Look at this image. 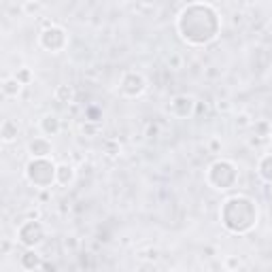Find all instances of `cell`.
Returning <instances> with one entry per match:
<instances>
[{"mask_svg":"<svg viewBox=\"0 0 272 272\" xmlns=\"http://www.w3.org/2000/svg\"><path fill=\"white\" fill-rule=\"evenodd\" d=\"M22 266L26 268V270H34V268H39V266H43V261H41V257H39V253L36 251H32V249H28L22 255Z\"/></svg>","mask_w":272,"mask_h":272,"instance_id":"4fadbf2b","label":"cell"},{"mask_svg":"<svg viewBox=\"0 0 272 272\" xmlns=\"http://www.w3.org/2000/svg\"><path fill=\"white\" fill-rule=\"evenodd\" d=\"M206 179L215 189H230L236 183L238 170L230 160H217L211 164V168H208Z\"/></svg>","mask_w":272,"mask_h":272,"instance_id":"277c9868","label":"cell"},{"mask_svg":"<svg viewBox=\"0 0 272 272\" xmlns=\"http://www.w3.org/2000/svg\"><path fill=\"white\" fill-rule=\"evenodd\" d=\"M147 259H153V261H156V259H158V251H156V249H151V251L147 253Z\"/></svg>","mask_w":272,"mask_h":272,"instance_id":"d4e9b609","label":"cell"},{"mask_svg":"<svg viewBox=\"0 0 272 272\" xmlns=\"http://www.w3.org/2000/svg\"><path fill=\"white\" fill-rule=\"evenodd\" d=\"M85 119L92 121V123L100 121V119H102V111H100L98 106H87V108H85Z\"/></svg>","mask_w":272,"mask_h":272,"instance_id":"e0dca14e","label":"cell"},{"mask_svg":"<svg viewBox=\"0 0 272 272\" xmlns=\"http://www.w3.org/2000/svg\"><path fill=\"white\" fill-rule=\"evenodd\" d=\"M17 134H20V125H17V121L5 119L3 125H0V136H3V141L5 143H13L17 139Z\"/></svg>","mask_w":272,"mask_h":272,"instance_id":"8fae6325","label":"cell"},{"mask_svg":"<svg viewBox=\"0 0 272 272\" xmlns=\"http://www.w3.org/2000/svg\"><path fill=\"white\" fill-rule=\"evenodd\" d=\"M39 7H41V5H26V9H28V11H36Z\"/></svg>","mask_w":272,"mask_h":272,"instance_id":"f1b7e54d","label":"cell"},{"mask_svg":"<svg viewBox=\"0 0 272 272\" xmlns=\"http://www.w3.org/2000/svg\"><path fill=\"white\" fill-rule=\"evenodd\" d=\"M56 172H58V166L49 158H32L28 162V166H26V179L34 187L47 189L56 183Z\"/></svg>","mask_w":272,"mask_h":272,"instance_id":"3957f363","label":"cell"},{"mask_svg":"<svg viewBox=\"0 0 272 272\" xmlns=\"http://www.w3.org/2000/svg\"><path fill=\"white\" fill-rule=\"evenodd\" d=\"M253 128H255V136H259V139H266V136L272 134V128L268 125V121H257Z\"/></svg>","mask_w":272,"mask_h":272,"instance_id":"ac0fdd59","label":"cell"},{"mask_svg":"<svg viewBox=\"0 0 272 272\" xmlns=\"http://www.w3.org/2000/svg\"><path fill=\"white\" fill-rule=\"evenodd\" d=\"M56 100L62 102V104L72 102V87H70V85H58V89H56Z\"/></svg>","mask_w":272,"mask_h":272,"instance_id":"2e32d148","label":"cell"},{"mask_svg":"<svg viewBox=\"0 0 272 272\" xmlns=\"http://www.w3.org/2000/svg\"><path fill=\"white\" fill-rule=\"evenodd\" d=\"M9 249H11V244H9V240H5V242H3V253H5V255L9 253Z\"/></svg>","mask_w":272,"mask_h":272,"instance_id":"4316f807","label":"cell"},{"mask_svg":"<svg viewBox=\"0 0 272 272\" xmlns=\"http://www.w3.org/2000/svg\"><path fill=\"white\" fill-rule=\"evenodd\" d=\"M15 79L20 81L22 85H28L30 81H32V75H30V70H28V68H22V70H17V72H15Z\"/></svg>","mask_w":272,"mask_h":272,"instance_id":"d6986e66","label":"cell"},{"mask_svg":"<svg viewBox=\"0 0 272 272\" xmlns=\"http://www.w3.org/2000/svg\"><path fill=\"white\" fill-rule=\"evenodd\" d=\"M211 149H213V151H217V149H219V143L213 141V143H211Z\"/></svg>","mask_w":272,"mask_h":272,"instance_id":"4dcf8cb0","label":"cell"},{"mask_svg":"<svg viewBox=\"0 0 272 272\" xmlns=\"http://www.w3.org/2000/svg\"><path fill=\"white\" fill-rule=\"evenodd\" d=\"M257 170H259V177L261 179L268 181V183H272V153H268V156H264V158L259 160Z\"/></svg>","mask_w":272,"mask_h":272,"instance_id":"5bb4252c","label":"cell"},{"mask_svg":"<svg viewBox=\"0 0 272 272\" xmlns=\"http://www.w3.org/2000/svg\"><path fill=\"white\" fill-rule=\"evenodd\" d=\"M168 64H170L172 68H179V64H181V58H179V56H172V58L168 60Z\"/></svg>","mask_w":272,"mask_h":272,"instance_id":"603a6c76","label":"cell"},{"mask_svg":"<svg viewBox=\"0 0 272 272\" xmlns=\"http://www.w3.org/2000/svg\"><path fill=\"white\" fill-rule=\"evenodd\" d=\"M83 132H89V134H92V132H94V125H89V123H85V125H83Z\"/></svg>","mask_w":272,"mask_h":272,"instance_id":"83f0119b","label":"cell"},{"mask_svg":"<svg viewBox=\"0 0 272 272\" xmlns=\"http://www.w3.org/2000/svg\"><path fill=\"white\" fill-rule=\"evenodd\" d=\"M72 179H75V168L70 164H60L58 166V172H56V181L60 185H70Z\"/></svg>","mask_w":272,"mask_h":272,"instance_id":"7c38bea8","label":"cell"},{"mask_svg":"<svg viewBox=\"0 0 272 272\" xmlns=\"http://www.w3.org/2000/svg\"><path fill=\"white\" fill-rule=\"evenodd\" d=\"M20 89H22V83L15 77H9V79L3 81V94L7 98H15L17 94H20Z\"/></svg>","mask_w":272,"mask_h":272,"instance_id":"9a60e30c","label":"cell"},{"mask_svg":"<svg viewBox=\"0 0 272 272\" xmlns=\"http://www.w3.org/2000/svg\"><path fill=\"white\" fill-rule=\"evenodd\" d=\"M145 136H147V139H158L160 136V125L158 123H149L147 130H145Z\"/></svg>","mask_w":272,"mask_h":272,"instance_id":"44dd1931","label":"cell"},{"mask_svg":"<svg viewBox=\"0 0 272 272\" xmlns=\"http://www.w3.org/2000/svg\"><path fill=\"white\" fill-rule=\"evenodd\" d=\"M41 130H43V134H47V136H56L62 130V123H60V119L56 115H45L41 119Z\"/></svg>","mask_w":272,"mask_h":272,"instance_id":"30bf717a","label":"cell"},{"mask_svg":"<svg viewBox=\"0 0 272 272\" xmlns=\"http://www.w3.org/2000/svg\"><path fill=\"white\" fill-rule=\"evenodd\" d=\"M270 32H272V24H270Z\"/></svg>","mask_w":272,"mask_h":272,"instance_id":"1f68e13d","label":"cell"},{"mask_svg":"<svg viewBox=\"0 0 272 272\" xmlns=\"http://www.w3.org/2000/svg\"><path fill=\"white\" fill-rule=\"evenodd\" d=\"M194 108H196V102H194V98H189V96H177L175 100L170 102V111L177 117H189L194 113Z\"/></svg>","mask_w":272,"mask_h":272,"instance_id":"ba28073f","label":"cell"},{"mask_svg":"<svg viewBox=\"0 0 272 272\" xmlns=\"http://www.w3.org/2000/svg\"><path fill=\"white\" fill-rule=\"evenodd\" d=\"M17 238L24 247L28 249H34L36 244H41L43 238H45V230H43V223L39 219H28L26 223L20 225V230H17Z\"/></svg>","mask_w":272,"mask_h":272,"instance_id":"5b68a950","label":"cell"},{"mask_svg":"<svg viewBox=\"0 0 272 272\" xmlns=\"http://www.w3.org/2000/svg\"><path fill=\"white\" fill-rule=\"evenodd\" d=\"M145 87H147V83H145V77L141 75V72H125L123 79H121V92L125 96H141L145 92Z\"/></svg>","mask_w":272,"mask_h":272,"instance_id":"52a82bcc","label":"cell"},{"mask_svg":"<svg viewBox=\"0 0 272 272\" xmlns=\"http://www.w3.org/2000/svg\"><path fill=\"white\" fill-rule=\"evenodd\" d=\"M217 108H219V111H225V108H228V102H219V104H217Z\"/></svg>","mask_w":272,"mask_h":272,"instance_id":"f546056e","label":"cell"},{"mask_svg":"<svg viewBox=\"0 0 272 272\" xmlns=\"http://www.w3.org/2000/svg\"><path fill=\"white\" fill-rule=\"evenodd\" d=\"M270 139H272V134H270Z\"/></svg>","mask_w":272,"mask_h":272,"instance_id":"d6a6232c","label":"cell"},{"mask_svg":"<svg viewBox=\"0 0 272 272\" xmlns=\"http://www.w3.org/2000/svg\"><path fill=\"white\" fill-rule=\"evenodd\" d=\"M236 123H238V125H247V123H249V121H247V115H240L238 119H236Z\"/></svg>","mask_w":272,"mask_h":272,"instance_id":"484cf974","label":"cell"},{"mask_svg":"<svg viewBox=\"0 0 272 272\" xmlns=\"http://www.w3.org/2000/svg\"><path fill=\"white\" fill-rule=\"evenodd\" d=\"M28 151H30L32 158H49L51 143H49L47 139H34V141H30V145H28Z\"/></svg>","mask_w":272,"mask_h":272,"instance_id":"9c48e42d","label":"cell"},{"mask_svg":"<svg viewBox=\"0 0 272 272\" xmlns=\"http://www.w3.org/2000/svg\"><path fill=\"white\" fill-rule=\"evenodd\" d=\"M219 15L211 5L194 3L181 11L177 28L181 36L192 45H206L219 34Z\"/></svg>","mask_w":272,"mask_h":272,"instance_id":"6da1fadb","label":"cell"},{"mask_svg":"<svg viewBox=\"0 0 272 272\" xmlns=\"http://www.w3.org/2000/svg\"><path fill=\"white\" fill-rule=\"evenodd\" d=\"M41 268H43V272H56V270H58L53 264H49V261H45V264H43Z\"/></svg>","mask_w":272,"mask_h":272,"instance_id":"cb8c5ba5","label":"cell"},{"mask_svg":"<svg viewBox=\"0 0 272 272\" xmlns=\"http://www.w3.org/2000/svg\"><path fill=\"white\" fill-rule=\"evenodd\" d=\"M104 149H106V153H108V156H117V153L121 151L119 143H113V141H106V143H104Z\"/></svg>","mask_w":272,"mask_h":272,"instance_id":"ffe728a7","label":"cell"},{"mask_svg":"<svg viewBox=\"0 0 272 272\" xmlns=\"http://www.w3.org/2000/svg\"><path fill=\"white\" fill-rule=\"evenodd\" d=\"M225 264H228L230 270H236V268H240V259L232 255V257H228V261H225Z\"/></svg>","mask_w":272,"mask_h":272,"instance_id":"7402d4cb","label":"cell"},{"mask_svg":"<svg viewBox=\"0 0 272 272\" xmlns=\"http://www.w3.org/2000/svg\"><path fill=\"white\" fill-rule=\"evenodd\" d=\"M39 41H41V47L43 49H47V51H60V49L66 47V32L62 30L60 26H47V28L41 32Z\"/></svg>","mask_w":272,"mask_h":272,"instance_id":"8992f818","label":"cell"},{"mask_svg":"<svg viewBox=\"0 0 272 272\" xmlns=\"http://www.w3.org/2000/svg\"><path fill=\"white\" fill-rule=\"evenodd\" d=\"M221 223L234 234H247L257 223V206L247 196H232L221 206Z\"/></svg>","mask_w":272,"mask_h":272,"instance_id":"7a4b0ae2","label":"cell"}]
</instances>
